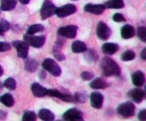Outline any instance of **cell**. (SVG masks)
<instances>
[{"label": "cell", "instance_id": "26", "mask_svg": "<svg viewBox=\"0 0 146 121\" xmlns=\"http://www.w3.org/2000/svg\"><path fill=\"white\" fill-rule=\"evenodd\" d=\"M38 62L35 59L29 58L25 61V69L29 72H34L38 68Z\"/></svg>", "mask_w": 146, "mask_h": 121}, {"label": "cell", "instance_id": "44", "mask_svg": "<svg viewBox=\"0 0 146 121\" xmlns=\"http://www.w3.org/2000/svg\"><path fill=\"white\" fill-rule=\"evenodd\" d=\"M3 72H4V71H3V69L2 67H1V66L0 65V77L3 75Z\"/></svg>", "mask_w": 146, "mask_h": 121}, {"label": "cell", "instance_id": "2", "mask_svg": "<svg viewBox=\"0 0 146 121\" xmlns=\"http://www.w3.org/2000/svg\"><path fill=\"white\" fill-rule=\"evenodd\" d=\"M42 67L44 69L49 72L54 77H59L62 72L59 65L55 60L51 58H46L44 60L42 63Z\"/></svg>", "mask_w": 146, "mask_h": 121}, {"label": "cell", "instance_id": "7", "mask_svg": "<svg viewBox=\"0 0 146 121\" xmlns=\"http://www.w3.org/2000/svg\"><path fill=\"white\" fill-rule=\"evenodd\" d=\"M77 30H78V27L76 26H66L61 27L58 30V34L60 36L64 37V38L72 39V38H75L76 36Z\"/></svg>", "mask_w": 146, "mask_h": 121}, {"label": "cell", "instance_id": "27", "mask_svg": "<svg viewBox=\"0 0 146 121\" xmlns=\"http://www.w3.org/2000/svg\"><path fill=\"white\" fill-rule=\"evenodd\" d=\"M45 28L42 24H33V25L30 26L29 28L27 29V33L30 34V35H34V34L36 33L43 32L44 31Z\"/></svg>", "mask_w": 146, "mask_h": 121}, {"label": "cell", "instance_id": "31", "mask_svg": "<svg viewBox=\"0 0 146 121\" xmlns=\"http://www.w3.org/2000/svg\"><path fill=\"white\" fill-rule=\"evenodd\" d=\"M137 35L142 42L146 43V27H139L137 31Z\"/></svg>", "mask_w": 146, "mask_h": 121}, {"label": "cell", "instance_id": "16", "mask_svg": "<svg viewBox=\"0 0 146 121\" xmlns=\"http://www.w3.org/2000/svg\"><path fill=\"white\" fill-rule=\"evenodd\" d=\"M132 82L135 86L141 87L145 83V76L142 71H136L133 72L131 76Z\"/></svg>", "mask_w": 146, "mask_h": 121}, {"label": "cell", "instance_id": "18", "mask_svg": "<svg viewBox=\"0 0 146 121\" xmlns=\"http://www.w3.org/2000/svg\"><path fill=\"white\" fill-rule=\"evenodd\" d=\"M119 49V46L118 44L113 43H107L104 44L101 48L103 53L106 55H112L115 54Z\"/></svg>", "mask_w": 146, "mask_h": 121}, {"label": "cell", "instance_id": "1", "mask_svg": "<svg viewBox=\"0 0 146 121\" xmlns=\"http://www.w3.org/2000/svg\"><path fill=\"white\" fill-rule=\"evenodd\" d=\"M100 67L104 75L106 77H118L121 74V69L119 65L114 60L108 57H105L101 60Z\"/></svg>", "mask_w": 146, "mask_h": 121}, {"label": "cell", "instance_id": "13", "mask_svg": "<svg viewBox=\"0 0 146 121\" xmlns=\"http://www.w3.org/2000/svg\"><path fill=\"white\" fill-rule=\"evenodd\" d=\"M104 96L98 92H93L90 96V101L93 108L96 109H100L102 108L104 103Z\"/></svg>", "mask_w": 146, "mask_h": 121}, {"label": "cell", "instance_id": "12", "mask_svg": "<svg viewBox=\"0 0 146 121\" xmlns=\"http://www.w3.org/2000/svg\"><path fill=\"white\" fill-rule=\"evenodd\" d=\"M128 96L131 99V100L133 101L136 103H142L143 101L146 99V93L145 91L143 89H133L128 92Z\"/></svg>", "mask_w": 146, "mask_h": 121}, {"label": "cell", "instance_id": "14", "mask_svg": "<svg viewBox=\"0 0 146 121\" xmlns=\"http://www.w3.org/2000/svg\"><path fill=\"white\" fill-rule=\"evenodd\" d=\"M106 7L104 4H87L84 7L85 11L91 14H96V15H101L104 12Z\"/></svg>", "mask_w": 146, "mask_h": 121}, {"label": "cell", "instance_id": "47", "mask_svg": "<svg viewBox=\"0 0 146 121\" xmlns=\"http://www.w3.org/2000/svg\"><path fill=\"white\" fill-rule=\"evenodd\" d=\"M145 92H146V86H145Z\"/></svg>", "mask_w": 146, "mask_h": 121}, {"label": "cell", "instance_id": "9", "mask_svg": "<svg viewBox=\"0 0 146 121\" xmlns=\"http://www.w3.org/2000/svg\"><path fill=\"white\" fill-rule=\"evenodd\" d=\"M96 34L102 41H107L111 35V30L106 24L100 21L97 25Z\"/></svg>", "mask_w": 146, "mask_h": 121}, {"label": "cell", "instance_id": "22", "mask_svg": "<svg viewBox=\"0 0 146 121\" xmlns=\"http://www.w3.org/2000/svg\"><path fill=\"white\" fill-rule=\"evenodd\" d=\"M106 9H123L125 7L123 0H108L104 4Z\"/></svg>", "mask_w": 146, "mask_h": 121}, {"label": "cell", "instance_id": "34", "mask_svg": "<svg viewBox=\"0 0 146 121\" xmlns=\"http://www.w3.org/2000/svg\"><path fill=\"white\" fill-rule=\"evenodd\" d=\"M9 28H10V25L7 20L1 19V21H0V30H1L3 33L9 31Z\"/></svg>", "mask_w": 146, "mask_h": 121}, {"label": "cell", "instance_id": "25", "mask_svg": "<svg viewBox=\"0 0 146 121\" xmlns=\"http://www.w3.org/2000/svg\"><path fill=\"white\" fill-rule=\"evenodd\" d=\"M0 102L7 107H12L14 104V99L11 94H5L0 96Z\"/></svg>", "mask_w": 146, "mask_h": 121}, {"label": "cell", "instance_id": "8", "mask_svg": "<svg viewBox=\"0 0 146 121\" xmlns=\"http://www.w3.org/2000/svg\"><path fill=\"white\" fill-rule=\"evenodd\" d=\"M47 95L51 96V97L58 98L60 100L63 101L64 102H67V103H74L75 102L74 97L73 96H71L70 94L62 93V92H59L57 89H48Z\"/></svg>", "mask_w": 146, "mask_h": 121}, {"label": "cell", "instance_id": "43", "mask_svg": "<svg viewBox=\"0 0 146 121\" xmlns=\"http://www.w3.org/2000/svg\"><path fill=\"white\" fill-rule=\"evenodd\" d=\"M19 1L22 4H29V3L30 0H19Z\"/></svg>", "mask_w": 146, "mask_h": 121}, {"label": "cell", "instance_id": "36", "mask_svg": "<svg viewBox=\"0 0 146 121\" xmlns=\"http://www.w3.org/2000/svg\"><path fill=\"white\" fill-rule=\"evenodd\" d=\"M113 20L115 22L117 23H121V22H125L126 20H125V18L123 16V15L120 13H116V14H114L113 16Z\"/></svg>", "mask_w": 146, "mask_h": 121}, {"label": "cell", "instance_id": "20", "mask_svg": "<svg viewBox=\"0 0 146 121\" xmlns=\"http://www.w3.org/2000/svg\"><path fill=\"white\" fill-rule=\"evenodd\" d=\"M38 118L44 121H52L55 118V116L51 111L48 109H43L38 111Z\"/></svg>", "mask_w": 146, "mask_h": 121}, {"label": "cell", "instance_id": "4", "mask_svg": "<svg viewBox=\"0 0 146 121\" xmlns=\"http://www.w3.org/2000/svg\"><path fill=\"white\" fill-rule=\"evenodd\" d=\"M57 7L50 0H45L44 1L40 11V15L42 20H45L49 17L52 16L56 14Z\"/></svg>", "mask_w": 146, "mask_h": 121}, {"label": "cell", "instance_id": "6", "mask_svg": "<svg viewBox=\"0 0 146 121\" xmlns=\"http://www.w3.org/2000/svg\"><path fill=\"white\" fill-rule=\"evenodd\" d=\"M12 45L17 51V55L21 59H26L29 53V45L25 41H14Z\"/></svg>", "mask_w": 146, "mask_h": 121}, {"label": "cell", "instance_id": "40", "mask_svg": "<svg viewBox=\"0 0 146 121\" xmlns=\"http://www.w3.org/2000/svg\"><path fill=\"white\" fill-rule=\"evenodd\" d=\"M38 76H39L40 79H45L46 77V74L45 69H44V70L40 71L39 75H38Z\"/></svg>", "mask_w": 146, "mask_h": 121}, {"label": "cell", "instance_id": "11", "mask_svg": "<svg viewBox=\"0 0 146 121\" xmlns=\"http://www.w3.org/2000/svg\"><path fill=\"white\" fill-rule=\"evenodd\" d=\"M76 11V6L72 4H68L56 8L55 14L59 18H64V17L68 16L74 14Z\"/></svg>", "mask_w": 146, "mask_h": 121}, {"label": "cell", "instance_id": "23", "mask_svg": "<svg viewBox=\"0 0 146 121\" xmlns=\"http://www.w3.org/2000/svg\"><path fill=\"white\" fill-rule=\"evenodd\" d=\"M17 4V0H1V9L9 11L14 9Z\"/></svg>", "mask_w": 146, "mask_h": 121}, {"label": "cell", "instance_id": "42", "mask_svg": "<svg viewBox=\"0 0 146 121\" xmlns=\"http://www.w3.org/2000/svg\"><path fill=\"white\" fill-rule=\"evenodd\" d=\"M7 117V113L4 111H0V120H4Z\"/></svg>", "mask_w": 146, "mask_h": 121}, {"label": "cell", "instance_id": "33", "mask_svg": "<svg viewBox=\"0 0 146 121\" xmlns=\"http://www.w3.org/2000/svg\"><path fill=\"white\" fill-rule=\"evenodd\" d=\"M54 56L58 61H64L66 59L64 54L61 51V50H53Z\"/></svg>", "mask_w": 146, "mask_h": 121}, {"label": "cell", "instance_id": "30", "mask_svg": "<svg viewBox=\"0 0 146 121\" xmlns=\"http://www.w3.org/2000/svg\"><path fill=\"white\" fill-rule=\"evenodd\" d=\"M37 119V116L36 113L33 111H26L23 115L22 120L23 121H35Z\"/></svg>", "mask_w": 146, "mask_h": 121}, {"label": "cell", "instance_id": "21", "mask_svg": "<svg viewBox=\"0 0 146 121\" xmlns=\"http://www.w3.org/2000/svg\"><path fill=\"white\" fill-rule=\"evenodd\" d=\"M108 84L102 78H96L90 84V87L94 89H104L107 87Z\"/></svg>", "mask_w": 146, "mask_h": 121}, {"label": "cell", "instance_id": "17", "mask_svg": "<svg viewBox=\"0 0 146 121\" xmlns=\"http://www.w3.org/2000/svg\"><path fill=\"white\" fill-rule=\"evenodd\" d=\"M121 37L125 40H128L135 36V31L133 26L126 24L121 28Z\"/></svg>", "mask_w": 146, "mask_h": 121}, {"label": "cell", "instance_id": "5", "mask_svg": "<svg viewBox=\"0 0 146 121\" xmlns=\"http://www.w3.org/2000/svg\"><path fill=\"white\" fill-rule=\"evenodd\" d=\"M24 41H25L29 45L36 48H40L44 45L46 42L45 35L35 36L34 35L26 34L24 35Z\"/></svg>", "mask_w": 146, "mask_h": 121}, {"label": "cell", "instance_id": "19", "mask_svg": "<svg viewBox=\"0 0 146 121\" xmlns=\"http://www.w3.org/2000/svg\"><path fill=\"white\" fill-rule=\"evenodd\" d=\"M87 46L85 43L81 41H76L71 44V50L74 53H80L86 51Z\"/></svg>", "mask_w": 146, "mask_h": 121}, {"label": "cell", "instance_id": "3", "mask_svg": "<svg viewBox=\"0 0 146 121\" xmlns=\"http://www.w3.org/2000/svg\"><path fill=\"white\" fill-rule=\"evenodd\" d=\"M135 111V105L131 101L125 102L119 105L117 109V112L122 117L128 118L134 116Z\"/></svg>", "mask_w": 146, "mask_h": 121}, {"label": "cell", "instance_id": "24", "mask_svg": "<svg viewBox=\"0 0 146 121\" xmlns=\"http://www.w3.org/2000/svg\"><path fill=\"white\" fill-rule=\"evenodd\" d=\"M84 52H85L84 58L88 62L92 63V62H95L98 60V55L96 51L94 50V49L86 50V51H85Z\"/></svg>", "mask_w": 146, "mask_h": 121}, {"label": "cell", "instance_id": "45", "mask_svg": "<svg viewBox=\"0 0 146 121\" xmlns=\"http://www.w3.org/2000/svg\"><path fill=\"white\" fill-rule=\"evenodd\" d=\"M3 86H4V84H3L2 83H1V82H0V91L1 90V89H2V88H3Z\"/></svg>", "mask_w": 146, "mask_h": 121}, {"label": "cell", "instance_id": "29", "mask_svg": "<svg viewBox=\"0 0 146 121\" xmlns=\"http://www.w3.org/2000/svg\"><path fill=\"white\" fill-rule=\"evenodd\" d=\"M3 84H4V87H6L7 89H8L9 90L11 91L14 90V89H16V87H17V82H16V81L11 77L7 78V79L4 81Z\"/></svg>", "mask_w": 146, "mask_h": 121}, {"label": "cell", "instance_id": "28", "mask_svg": "<svg viewBox=\"0 0 146 121\" xmlns=\"http://www.w3.org/2000/svg\"><path fill=\"white\" fill-rule=\"evenodd\" d=\"M135 53L133 50H126L121 55V60L124 62H128L135 59Z\"/></svg>", "mask_w": 146, "mask_h": 121}, {"label": "cell", "instance_id": "48", "mask_svg": "<svg viewBox=\"0 0 146 121\" xmlns=\"http://www.w3.org/2000/svg\"><path fill=\"white\" fill-rule=\"evenodd\" d=\"M73 1H76V0H73Z\"/></svg>", "mask_w": 146, "mask_h": 121}, {"label": "cell", "instance_id": "32", "mask_svg": "<svg viewBox=\"0 0 146 121\" xmlns=\"http://www.w3.org/2000/svg\"><path fill=\"white\" fill-rule=\"evenodd\" d=\"M75 102L78 103H85L87 101V96L83 93H76L74 96Z\"/></svg>", "mask_w": 146, "mask_h": 121}, {"label": "cell", "instance_id": "10", "mask_svg": "<svg viewBox=\"0 0 146 121\" xmlns=\"http://www.w3.org/2000/svg\"><path fill=\"white\" fill-rule=\"evenodd\" d=\"M63 118L67 121H81L84 120V116L81 111L74 108L66 111L63 115Z\"/></svg>", "mask_w": 146, "mask_h": 121}, {"label": "cell", "instance_id": "41", "mask_svg": "<svg viewBox=\"0 0 146 121\" xmlns=\"http://www.w3.org/2000/svg\"><path fill=\"white\" fill-rule=\"evenodd\" d=\"M141 58L143 60H146V48H144L141 52Z\"/></svg>", "mask_w": 146, "mask_h": 121}, {"label": "cell", "instance_id": "46", "mask_svg": "<svg viewBox=\"0 0 146 121\" xmlns=\"http://www.w3.org/2000/svg\"><path fill=\"white\" fill-rule=\"evenodd\" d=\"M4 33H3L2 31L0 30V35H4Z\"/></svg>", "mask_w": 146, "mask_h": 121}, {"label": "cell", "instance_id": "38", "mask_svg": "<svg viewBox=\"0 0 146 121\" xmlns=\"http://www.w3.org/2000/svg\"><path fill=\"white\" fill-rule=\"evenodd\" d=\"M65 43L64 40L63 39H58L56 41L55 45H54L53 50H61V48L64 46V44Z\"/></svg>", "mask_w": 146, "mask_h": 121}, {"label": "cell", "instance_id": "37", "mask_svg": "<svg viewBox=\"0 0 146 121\" xmlns=\"http://www.w3.org/2000/svg\"><path fill=\"white\" fill-rule=\"evenodd\" d=\"M11 49V45L7 42H1L0 41V52H6Z\"/></svg>", "mask_w": 146, "mask_h": 121}, {"label": "cell", "instance_id": "35", "mask_svg": "<svg viewBox=\"0 0 146 121\" xmlns=\"http://www.w3.org/2000/svg\"><path fill=\"white\" fill-rule=\"evenodd\" d=\"M81 78H82L83 80L84 81H88V80H91L94 78V74L91 72H83L81 75Z\"/></svg>", "mask_w": 146, "mask_h": 121}, {"label": "cell", "instance_id": "15", "mask_svg": "<svg viewBox=\"0 0 146 121\" xmlns=\"http://www.w3.org/2000/svg\"><path fill=\"white\" fill-rule=\"evenodd\" d=\"M31 90L32 92L33 95L36 97L42 98L44 96H47V92L48 89L44 88V86H41L38 83H33L31 86Z\"/></svg>", "mask_w": 146, "mask_h": 121}, {"label": "cell", "instance_id": "39", "mask_svg": "<svg viewBox=\"0 0 146 121\" xmlns=\"http://www.w3.org/2000/svg\"><path fill=\"white\" fill-rule=\"evenodd\" d=\"M138 118L140 120H142V121L146 120V109H143V110L139 112Z\"/></svg>", "mask_w": 146, "mask_h": 121}]
</instances>
